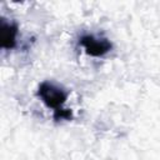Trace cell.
Instances as JSON below:
<instances>
[{
  "label": "cell",
  "instance_id": "3",
  "mask_svg": "<svg viewBox=\"0 0 160 160\" xmlns=\"http://www.w3.org/2000/svg\"><path fill=\"white\" fill-rule=\"evenodd\" d=\"M16 34H18V30H16L15 25L2 22V26H1V45L6 49H11L15 45Z\"/></svg>",
  "mask_w": 160,
  "mask_h": 160
},
{
  "label": "cell",
  "instance_id": "1",
  "mask_svg": "<svg viewBox=\"0 0 160 160\" xmlns=\"http://www.w3.org/2000/svg\"><path fill=\"white\" fill-rule=\"evenodd\" d=\"M39 96L41 98V100L44 101V104L48 108L54 109V111L62 109V104L66 100V94L56 88L55 85L50 84V82H42L39 86V91H38Z\"/></svg>",
  "mask_w": 160,
  "mask_h": 160
},
{
  "label": "cell",
  "instance_id": "4",
  "mask_svg": "<svg viewBox=\"0 0 160 160\" xmlns=\"http://www.w3.org/2000/svg\"><path fill=\"white\" fill-rule=\"evenodd\" d=\"M54 118L56 120H61V119L69 120V119H71V111L69 109H59V110L54 111Z\"/></svg>",
  "mask_w": 160,
  "mask_h": 160
},
{
  "label": "cell",
  "instance_id": "2",
  "mask_svg": "<svg viewBox=\"0 0 160 160\" xmlns=\"http://www.w3.org/2000/svg\"><path fill=\"white\" fill-rule=\"evenodd\" d=\"M80 44L85 49V51L91 56H101L105 55L110 49L111 44L106 39H96L91 35H85L80 39Z\"/></svg>",
  "mask_w": 160,
  "mask_h": 160
}]
</instances>
